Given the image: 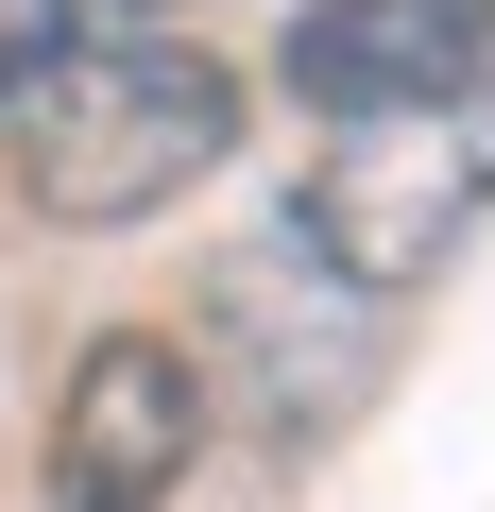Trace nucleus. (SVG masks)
Returning a JSON list of instances; mask_svg holds the SVG:
<instances>
[{
    "mask_svg": "<svg viewBox=\"0 0 495 512\" xmlns=\"http://www.w3.org/2000/svg\"><path fill=\"white\" fill-rule=\"evenodd\" d=\"M239 154V69L188 35H86L69 69H35L0 103V171H18L35 222H154Z\"/></svg>",
    "mask_w": 495,
    "mask_h": 512,
    "instance_id": "1",
    "label": "nucleus"
},
{
    "mask_svg": "<svg viewBox=\"0 0 495 512\" xmlns=\"http://www.w3.org/2000/svg\"><path fill=\"white\" fill-rule=\"evenodd\" d=\"M205 410H239L274 461H325L359 410H376V291L342 274V256H308V222L239 239L222 291H205Z\"/></svg>",
    "mask_w": 495,
    "mask_h": 512,
    "instance_id": "2",
    "label": "nucleus"
},
{
    "mask_svg": "<svg viewBox=\"0 0 495 512\" xmlns=\"http://www.w3.org/2000/svg\"><path fill=\"white\" fill-rule=\"evenodd\" d=\"M291 222H308V256H342L376 308L427 291L444 256L495 222V69L444 86V103H393V120H342V154L308 171Z\"/></svg>",
    "mask_w": 495,
    "mask_h": 512,
    "instance_id": "3",
    "label": "nucleus"
},
{
    "mask_svg": "<svg viewBox=\"0 0 495 512\" xmlns=\"http://www.w3.org/2000/svg\"><path fill=\"white\" fill-rule=\"evenodd\" d=\"M205 461V342L103 325L52 393V512H171Z\"/></svg>",
    "mask_w": 495,
    "mask_h": 512,
    "instance_id": "4",
    "label": "nucleus"
},
{
    "mask_svg": "<svg viewBox=\"0 0 495 512\" xmlns=\"http://www.w3.org/2000/svg\"><path fill=\"white\" fill-rule=\"evenodd\" d=\"M274 69L325 120H393V103H444L495 69V0H308Z\"/></svg>",
    "mask_w": 495,
    "mask_h": 512,
    "instance_id": "5",
    "label": "nucleus"
},
{
    "mask_svg": "<svg viewBox=\"0 0 495 512\" xmlns=\"http://www.w3.org/2000/svg\"><path fill=\"white\" fill-rule=\"evenodd\" d=\"M86 35H103V0H0V103H18L35 69H69Z\"/></svg>",
    "mask_w": 495,
    "mask_h": 512,
    "instance_id": "6",
    "label": "nucleus"
}]
</instances>
